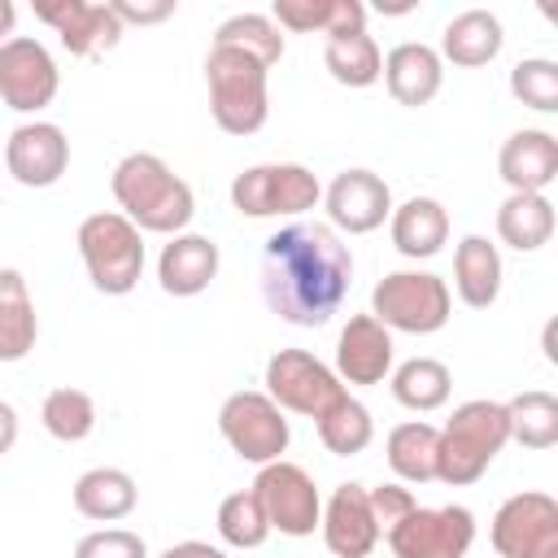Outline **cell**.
<instances>
[{
	"mask_svg": "<svg viewBox=\"0 0 558 558\" xmlns=\"http://www.w3.org/2000/svg\"><path fill=\"white\" fill-rule=\"evenodd\" d=\"M39 340V314L17 270H0V362H22Z\"/></svg>",
	"mask_w": 558,
	"mask_h": 558,
	"instance_id": "28",
	"label": "cell"
},
{
	"mask_svg": "<svg viewBox=\"0 0 558 558\" xmlns=\"http://www.w3.org/2000/svg\"><path fill=\"white\" fill-rule=\"evenodd\" d=\"M449 388H453V375L445 362L436 357H410L392 371V397L414 410V414H432L449 401Z\"/></svg>",
	"mask_w": 558,
	"mask_h": 558,
	"instance_id": "30",
	"label": "cell"
},
{
	"mask_svg": "<svg viewBox=\"0 0 558 558\" xmlns=\"http://www.w3.org/2000/svg\"><path fill=\"white\" fill-rule=\"evenodd\" d=\"M440 78H445L440 52L427 48V44L405 39V44H397V48L384 57V83H388V92H392L397 105H410V109L427 105V100L440 92Z\"/></svg>",
	"mask_w": 558,
	"mask_h": 558,
	"instance_id": "21",
	"label": "cell"
},
{
	"mask_svg": "<svg viewBox=\"0 0 558 558\" xmlns=\"http://www.w3.org/2000/svg\"><path fill=\"white\" fill-rule=\"evenodd\" d=\"M218 536L231 549H257V545H266L270 523H266V510H262V501H257L253 488L222 497V506H218Z\"/></svg>",
	"mask_w": 558,
	"mask_h": 558,
	"instance_id": "36",
	"label": "cell"
},
{
	"mask_svg": "<svg viewBox=\"0 0 558 558\" xmlns=\"http://www.w3.org/2000/svg\"><path fill=\"white\" fill-rule=\"evenodd\" d=\"M497 235L501 244L519 253H536L554 240V205L545 192H510L497 209Z\"/></svg>",
	"mask_w": 558,
	"mask_h": 558,
	"instance_id": "27",
	"label": "cell"
},
{
	"mask_svg": "<svg viewBox=\"0 0 558 558\" xmlns=\"http://www.w3.org/2000/svg\"><path fill=\"white\" fill-rule=\"evenodd\" d=\"M506 423H510V440H519L523 449H554L558 445V397L554 392H519L506 401Z\"/></svg>",
	"mask_w": 558,
	"mask_h": 558,
	"instance_id": "32",
	"label": "cell"
},
{
	"mask_svg": "<svg viewBox=\"0 0 558 558\" xmlns=\"http://www.w3.org/2000/svg\"><path fill=\"white\" fill-rule=\"evenodd\" d=\"M218 432H222V440L235 449V458L257 462V466L279 462L283 449H288V440H292L283 410H279L266 392H253V388H248V392H231V397L222 401V410H218Z\"/></svg>",
	"mask_w": 558,
	"mask_h": 558,
	"instance_id": "8",
	"label": "cell"
},
{
	"mask_svg": "<svg viewBox=\"0 0 558 558\" xmlns=\"http://www.w3.org/2000/svg\"><path fill=\"white\" fill-rule=\"evenodd\" d=\"M392 371V331L371 314H353L336 340L340 384H384Z\"/></svg>",
	"mask_w": 558,
	"mask_h": 558,
	"instance_id": "18",
	"label": "cell"
},
{
	"mask_svg": "<svg viewBox=\"0 0 558 558\" xmlns=\"http://www.w3.org/2000/svg\"><path fill=\"white\" fill-rule=\"evenodd\" d=\"M270 22L279 31H296V35H353L366 31V4L357 0H275Z\"/></svg>",
	"mask_w": 558,
	"mask_h": 558,
	"instance_id": "23",
	"label": "cell"
},
{
	"mask_svg": "<svg viewBox=\"0 0 558 558\" xmlns=\"http://www.w3.org/2000/svg\"><path fill=\"white\" fill-rule=\"evenodd\" d=\"M48 436H57L61 445H78L92 436L96 427V401L83 392V388H52L44 397V410H39Z\"/></svg>",
	"mask_w": 558,
	"mask_h": 558,
	"instance_id": "34",
	"label": "cell"
},
{
	"mask_svg": "<svg viewBox=\"0 0 558 558\" xmlns=\"http://www.w3.org/2000/svg\"><path fill=\"white\" fill-rule=\"evenodd\" d=\"M453 288L471 310H488L501 296V253L484 235H462L453 248Z\"/></svg>",
	"mask_w": 558,
	"mask_h": 558,
	"instance_id": "24",
	"label": "cell"
},
{
	"mask_svg": "<svg viewBox=\"0 0 558 558\" xmlns=\"http://www.w3.org/2000/svg\"><path fill=\"white\" fill-rule=\"evenodd\" d=\"M449 310H453L449 283L432 270H392L371 292V318L405 336L440 331L449 323Z\"/></svg>",
	"mask_w": 558,
	"mask_h": 558,
	"instance_id": "6",
	"label": "cell"
},
{
	"mask_svg": "<svg viewBox=\"0 0 558 558\" xmlns=\"http://www.w3.org/2000/svg\"><path fill=\"white\" fill-rule=\"evenodd\" d=\"M74 558H148V545L144 536L126 532V527H105V532H92L74 545Z\"/></svg>",
	"mask_w": 558,
	"mask_h": 558,
	"instance_id": "38",
	"label": "cell"
},
{
	"mask_svg": "<svg viewBox=\"0 0 558 558\" xmlns=\"http://www.w3.org/2000/svg\"><path fill=\"white\" fill-rule=\"evenodd\" d=\"M323 545L336 554V558H366L379 541V523L371 514V501H366V488L362 484H340L327 506H323Z\"/></svg>",
	"mask_w": 558,
	"mask_h": 558,
	"instance_id": "17",
	"label": "cell"
},
{
	"mask_svg": "<svg viewBox=\"0 0 558 558\" xmlns=\"http://www.w3.org/2000/svg\"><path fill=\"white\" fill-rule=\"evenodd\" d=\"M506 35H501V22L497 13L488 9H466L458 17H449L445 35H440V57L462 65V70H475V65H488L497 52H501Z\"/></svg>",
	"mask_w": 558,
	"mask_h": 558,
	"instance_id": "25",
	"label": "cell"
},
{
	"mask_svg": "<svg viewBox=\"0 0 558 558\" xmlns=\"http://www.w3.org/2000/svg\"><path fill=\"white\" fill-rule=\"evenodd\" d=\"M253 493L266 510V523L270 532H283V536H314L318 519H323V497L310 480L305 466L296 462H266L253 480Z\"/></svg>",
	"mask_w": 558,
	"mask_h": 558,
	"instance_id": "12",
	"label": "cell"
},
{
	"mask_svg": "<svg viewBox=\"0 0 558 558\" xmlns=\"http://www.w3.org/2000/svg\"><path fill=\"white\" fill-rule=\"evenodd\" d=\"M266 65L240 48L214 44L205 57V83H209V109L214 122L227 135H253L270 118V96H266Z\"/></svg>",
	"mask_w": 558,
	"mask_h": 558,
	"instance_id": "4",
	"label": "cell"
},
{
	"mask_svg": "<svg viewBox=\"0 0 558 558\" xmlns=\"http://www.w3.org/2000/svg\"><path fill=\"white\" fill-rule=\"evenodd\" d=\"M4 166L22 187H52L70 166V140L57 122H22L4 144Z\"/></svg>",
	"mask_w": 558,
	"mask_h": 558,
	"instance_id": "15",
	"label": "cell"
},
{
	"mask_svg": "<svg viewBox=\"0 0 558 558\" xmlns=\"http://www.w3.org/2000/svg\"><path fill=\"white\" fill-rule=\"evenodd\" d=\"M109 9H113V17H118L122 26H126V22H140V26H144V22H166V17L174 13V0H153V4H144V0H140V4H135V0H113Z\"/></svg>",
	"mask_w": 558,
	"mask_h": 558,
	"instance_id": "40",
	"label": "cell"
},
{
	"mask_svg": "<svg viewBox=\"0 0 558 558\" xmlns=\"http://www.w3.org/2000/svg\"><path fill=\"white\" fill-rule=\"evenodd\" d=\"M13 22H17L13 0H0V44H9V39H13Z\"/></svg>",
	"mask_w": 558,
	"mask_h": 558,
	"instance_id": "43",
	"label": "cell"
},
{
	"mask_svg": "<svg viewBox=\"0 0 558 558\" xmlns=\"http://www.w3.org/2000/svg\"><path fill=\"white\" fill-rule=\"evenodd\" d=\"M35 17L48 22L65 52L74 57H100L122 39V22L113 17L109 4H87V0H39Z\"/></svg>",
	"mask_w": 558,
	"mask_h": 558,
	"instance_id": "16",
	"label": "cell"
},
{
	"mask_svg": "<svg viewBox=\"0 0 558 558\" xmlns=\"http://www.w3.org/2000/svg\"><path fill=\"white\" fill-rule=\"evenodd\" d=\"M214 275H218V244L209 235L179 231L157 257V279L161 292L170 296H201L214 283Z\"/></svg>",
	"mask_w": 558,
	"mask_h": 558,
	"instance_id": "20",
	"label": "cell"
},
{
	"mask_svg": "<svg viewBox=\"0 0 558 558\" xmlns=\"http://www.w3.org/2000/svg\"><path fill=\"white\" fill-rule=\"evenodd\" d=\"M510 92L536 113H558V65L545 57H527L510 70Z\"/></svg>",
	"mask_w": 558,
	"mask_h": 558,
	"instance_id": "37",
	"label": "cell"
},
{
	"mask_svg": "<svg viewBox=\"0 0 558 558\" xmlns=\"http://www.w3.org/2000/svg\"><path fill=\"white\" fill-rule=\"evenodd\" d=\"M366 501H371V514H375V523H379V536L388 532V527H397L418 501H414V493L410 488H401V484H379V488H366Z\"/></svg>",
	"mask_w": 558,
	"mask_h": 558,
	"instance_id": "39",
	"label": "cell"
},
{
	"mask_svg": "<svg viewBox=\"0 0 558 558\" xmlns=\"http://www.w3.org/2000/svg\"><path fill=\"white\" fill-rule=\"evenodd\" d=\"M135 501H140V488H135V480H131L126 471H118V466H92V471H83L78 484H74V510H78L83 519H96V523H118V519H126V514L135 510Z\"/></svg>",
	"mask_w": 558,
	"mask_h": 558,
	"instance_id": "26",
	"label": "cell"
},
{
	"mask_svg": "<svg viewBox=\"0 0 558 558\" xmlns=\"http://www.w3.org/2000/svg\"><path fill=\"white\" fill-rule=\"evenodd\" d=\"M497 174L510 192H545L558 179V140L549 131H514L497 153Z\"/></svg>",
	"mask_w": 558,
	"mask_h": 558,
	"instance_id": "19",
	"label": "cell"
},
{
	"mask_svg": "<svg viewBox=\"0 0 558 558\" xmlns=\"http://www.w3.org/2000/svg\"><path fill=\"white\" fill-rule=\"evenodd\" d=\"M113 201L122 205V218H131L140 231H157V235H179L192 214V187L157 157V153H126L113 166Z\"/></svg>",
	"mask_w": 558,
	"mask_h": 558,
	"instance_id": "2",
	"label": "cell"
},
{
	"mask_svg": "<svg viewBox=\"0 0 558 558\" xmlns=\"http://www.w3.org/2000/svg\"><path fill=\"white\" fill-rule=\"evenodd\" d=\"M488 541L501 558H558V501L549 493H514L493 514Z\"/></svg>",
	"mask_w": 558,
	"mask_h": 558,
	"instance_id": "11",
	"label": "cell"
},
{
	"mask_svg": "<svg viewBox=\"0 0 558 558\" xmlns=\"http://www.w3.org/2000/svg\"><path fill=\"white\" fill-rule=\"evenodd\" d=\"M78 253L87 266V279L105 296H126L144 275V240L131 218L118 209L87 214L78 222Z\"/></svg>",
	"mask_w": 558,
	"mask_h": 558,
	"instance_id": "5",
	"label": "cell"
},
{
	"mask_svg": "<svg viewBox=\"0 0 558 558\" xmlns=\"http://www.w3.org/2000/svg\"><path fill=\"white\" fill-rule=\"evenodd\" d=\"M323 201L318 179L296 161H270L248 166L231 179V205L244 218H279V214H305Z\"/></svg>",
	"mask_w": 558,
	"mask_h": 558,
	"instance_id": "7",
	"label": "cell"
},
{
	"mask_svg": "<svg viewBox=\"0 0 558 558\" xmlns=\"http://www.w3.org/2000/svg\"><path fill=\"white\" fill-rule=\"evenodd\" d=\"M17 440V410L9 401H0V453H9Z\"/></svg>",
	"mask_w": 558,
	"mask_h": 558,
	"instance_id": "42",
	"label": "cell"
},
{
	"mask_svg": "<svg viewBox=\"0 0 558 558\" xmlns=\"http://www.w3.org/2000/svg\"><path fill=\"white\" fill-rule=\"evenodd\" d=\"M388 231H392V244L401 257H436L449 240V214L440 201L432 196H410L405 205H397L388 214Z\"/></svg>",
	"mask_w": 558,
	"mask_h": 558,
	"instance_id": "22",
	"label": "cell"
},
{
	"mask_svg": "<svg viewBox=\"0 0 558 558\" xmlns=\"http://www.w3.org/2000/svg\"><path fill=\"white\" fill-rule=\"evenodd\" d=\"M318 440L327 445V453H336V458H353V453H362L371 440H375V423H371V410L357 401V397H340V401H331L318 418Z\"/></svg>",
	"mask_w": 558,
	"mask_h": 558,
	"instance_id": "33",
	"label": "cell"
},
{
	"mask_svg": "<svg viewBox=\"0 0 558 558\" xmlns=\"http://www.w3.org/2000/svg\"><path fill=\"white\" fill-rule=\"evenodd\" d=\"M384 541L392 558H466L475 545V514L466 506H414Z\"/></svg>",
	"mask_w": 558,
	"mask_h": 558,
	"instance_id": "9",
	"label": "cell"
},
{
	"mask_svg": "<svg viewBox=\"0 0 558 558\" xmlns=\"http://www.w3.org/2000/svg\"><path fill=\"white\" fill-rule=\"evenodd\" d=\"M323 201H327L331 227H340V231H349V235H366V231L384 227V218L392 214V192H388V183H384L375 170H362V166L340 170V174L327 183Z\"/></svg>",
	"mask_w": 558,
	"mask_h": 558,
	"instance_id": "14",
	"label": "cell"
},
{
	"mask_svg": "<svg viewBox=\"0 0 558 558\" xmlns=\"http://www.w3.org/2000/svg\"><path fill=\"white\" fill-rule=\"evenodd\" d=\"M384 458H388V466H392V475L401 484H427V480H436V427L423 423V418L397 423L388 432Z\"/></svg>",
	"mask_w": 558,
	"mask_h": 558,
	"instance_id": "29",
	"label": "cell"
},
{
	"mask_svg": "<svg viewBox=\"0 0 558 558\" xmlns=\"http://www.w3.org/2000/svg\"><path fill=\"white\" fill-rule=\"evenodd\" d=\"M214 44H227V48H240V52L257 57L266 70L283 57V31L266 13H235V17H227L214 31Z\"/></svg>",
	"mask_w": 558,
	"mask_h": 558,
	"instance_id": "35",
	"label": "cell"
},
{
	"mask_svg": "<svg viewBox=\"0 0 558 558\" xmlns=\"http://www.w3.org/2000/svg\"><path fill=\"white\" fill-rule=\"evenodd\" d=\"M353 253L327 222H288L262 248V301L292 327H323L349 296Z\"/></svg>",
	"mask_w": 558,
	"mask_h": 558,
	"instance_id": "1",
	"label": "cell"
},
{
	"mask_svg": "<svg viewBox=\"0 0 558 558\" xmlns=\"http://www.w3.org/2000/svg\"><path fill=\"white\" fill-rule=\"evenodd\" d=\"M57 87H61L57 61L39 39L13 35L9 44H0V100L9 109L39 113L44 105H52Z\"/></svg>",
	"mask_w": 558,
	"mask_h": 558,
	"instance_id": "13",
	"label": "cell"
},
{
	"mask_svg": "<svg viewBox=\"0 0 558 558\" xmlns=\"http://www.w3.org/2000/svg\"><path fill=\"white\" fill-rule=\"evenodd\" d=\"M506 440H510V423L501 401H484V397L462 401L453 418L436 432V480L449 488L475 484L506 449Z\"/></svg>",
	"mask_w": 558,
	"mask_h": 558,
	"instance_id": "3",
	"label": "cell"
},
{
	"mask_svg": "<svg viewBox=\"0 0 558 558\" xmlns=\"http://www.w3.org/2000/svg\"><path fill=\"white\" fill-rule=\"evenodd\" d=\"M323 61H327V74H331L340 87H371V83L384 74L379 44H375L366 31L331 35V39L323 44Z\"/></svg>",
	"mask_w": 558,
	"mask_h": 558,
	"instance_id": "31",
	"label": "cell"
},
{
	"mask_svg": "<svg viewBox=\"0 0 558 558\" xmlns=\"http://www.w3.org/2000/svg\"><path fill=\"white\" fill-rule=\"evenodd\" d=\"M266 397H270L279 410L318 418L331 401L344 397V384H340V375H336L327 362H318L314 353H305V349H279V353L266 362Z\"/></svg>",
	"mask_w": 558,
	"mask_h": 558,
	"instance_id": "10",
	"label": "cell"
},
{
	"mask_svg": "<svg viewBox=\"0 0 558 558\" xmlns=\"http://www.w3.org/2000/svg\"><path fill=\"white\" fill-rule=\"evenodd\" d=\"M157 558H227V554L214 549V545H205V541H179V545H170V549L157 554Z\"/></svg>",
	"mask_w": 558,
	"mask_h": 558,
	"instance_id": "41",
	"label": "cell"
}]
</instances>
